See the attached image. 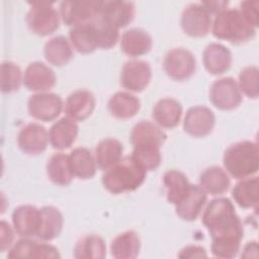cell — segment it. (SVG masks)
Segmentation results:
<instances>
[{
	"instance_id": "cell-31",
	"label": "cell",
	"mask_w": 259,
	"mask_h": 259,
	"mask_svg": "<svg viewBox=\"0 0 259 259\" xmlns=\"http://www.w3.org/2000/svg\"><path fill=\"white\" fill-rule=\"evenodd\" d=\"M70 41L63 35L55 36L48 40L44 48L46 60L56 66L62 67L68 64L73 58V50Z\"/></svg>"
},
{
	"instance_id": "cell-30",
	"label": "cell",
	"mask_w": 259,
	"mask_h": 259,
	"mask_svg": "<svg viewBox=\"0 0 259 259\" xmlns=\"http://www.w3.org/2000/svg\"><path fill=\"white\" fill-rule=\"evenodd\" d=\"M141 250V240L134 231H125L117 235L110 244L111 255L116 259L136 258Z\"/></svg>"
},
{
	"instance_id": "cell-5",
	"label": "cell",
	"mask_w": 259,
	"mask_h": 259,
	"mask_svg": "<svg viewBox=\"0 0 259 259\" xmlns=\"http://www.w3.org/2000/svg\"><path fill=\"white\" fill-rule=\"evenodd\" d=\"M30 9L26 15L29 29L40 36L55 32L60 25V14L53 3L48 1L29 2Z\"/></svg>"
},
{
	"instance_id": "cell-41",
	"label": "cell",
	"mask_w": 259,
	"mask_h": 259,
	"mask_svg": "<svg viewBox=\"0 0 259 259\" xmlns=\"http://www.w3.org/2000/svg\"><path fill=\"white\" fill-rule=\"evenodd\" d=\"M258 1H243L240 3L239 11L244 18L255 28L258 26Z\"/></svg>"
},
{
	"instance_id": "cell-13",
	"label": "cell",
	"mask_w": 259,
	"mask_h": 259,
	"mask_svg": "<svg viewBox=\"0 0 259 259\" xmlns=\"http://www.w3.org/2000/svg\"><path fill=\"white\" fill-rule=\"evenodd\" d=\"M136 9L133 2L110 0L101 1L98 17L119 29L133 21Z\"/></svg>"
},
{
	"instance_id": "cell-7",
	"label": "cell",
	"mask_w": 259,
	"mask_h": 259,
	"mask_svg": "<svg viewBox=\"0 0 259 259\" xmlns=\"http://www.w3.org/2000/svg\"><path fill=\"white\" fill-rule=\"evenodd\" d=\"M101 1H63L60 4V16L63 22L75 26L94 20L99 13Z\"/></svg>"
},
{
	"instance_id": "cell-6",
	"label": "cell",
	"mask_w": 259,
	"mask_h": 259,
	"mask_svg": "<svg viewBox=\"0 0 259 259\" xmlns=\"http://www.w3.org/2000/svg\"><path fill=\"white\" fill-rule=\"evenodd\" d=\"M163 67L164 71L171 79L184 81L194 74L196 62L191 52L183 48H176L166 54Z\"/></svg>"
},
{
	"instance_id": "cell-22",
	"label": "cell",
	"mask_w": 259,
	"mask_h": 259,
	"mask_svg": "<svg viewBox=\"0 0 259 259\" xmlns=\"http://www.w3.org/2000/svg\"><path fill=\"white\" fill-rule=\"evenodd\" d=\"M151 35L141 28H130L125 30L120 39L121 51L130 57H140L146 55L152 49Z\"/></svg>"
},
{
	"instance_id": "cell-8",
	"label": "cell",
	"mask_w": 259,
	"mask_h": 259,
	"mask_svg": "<svg viewBox=\"0 0 259 259\" xmlns=\"http://www.w3.org/2000/svg\"><path fill=\"white\" fill-rule=\"evenodd\" d=\"M209 100L219 109L232 110L242 102L238 83L231 77L215 80L209 89Z\"/></svg>"
},
{
	"instance_id": "cell-20",
	"label": "cell",
	"mask_w": 259,
	"mask_h": 259,
	"mask_svg": "<svg viewBox=\"0 0 259 259\" xmlns=\"http://www.w3.org/2000/svg\"><path fill=\"white\" fill-rule=\"evenodd\" d=\"M205 70L212 75H222L227 72L232 64V54L225 46L212 42L206 46L202 54Z\"/></svg>"
},
{
	"instance_id": "cell-2",
	"label": "cell",
	"mask_w": 259,
	"mask_h": 259,
	"mask_svg": "<svg viewBox=\"0 0 259 259\" xmlns=\"http://www.w3.org/2000/svg\"><path fill=\"white\" fill-rule=\"evenodd\" d=\"M146 174L147 171L136 163L132 157H126L105 170L102 176V184L105 189L113 194L134 191L144 183Z\"/></svg>"
},
{
	"instance_id": "cell-34",
	"label": "cell",
	"mask_w": 259,
	"mask_h": 259,
	"mask_svg": "<svg viewBox=\"0 0 259 259\" xmlns=\"http://www.w3.org/2000/svg\"><path fill=\"white\" fill-rule=\"evenodd\" d=\"M163 184L166 189L167 200L177 204L188 192L190 183L187 177L178 170H168L163 176Z\"/></svg>"
},
{
	"instance_id": "cell-40",
	"label": "cell",
	"mask_w": 259,
	"mask_h": 259,
	"mask_svg": "<svg viewBox=\"0 0 259 259\" xmlns=\"http://www.w3.org/2000/svg\"><path fill=\"white\" fill-rule=\"evenodd\" d=\"M239 89L250 98H257L259 95V70L256 66H249L243 69L239 75Z\"/></svg>"
},
{
	"instance_id": "cell-19",
	"label": "cell",
	"mask_w": 259,
	"mask_h": 259,
	"mask_svg": "<svg viewBox=\"0 0 259 259\" xmlns=\"http://www.w3.org/2000/svg\"><path fill=\"white\" fill-rule=\"evenodd\" d=\"M206 192L200 186L190 184L186 195L177 204H175L177 215L188 222L196 220L206 202Z\"/></svg>"
},
{
	"instance_id": "cell-42",
	"label": "cell",
	"mask_w": 259,
	"mask_h": 259,
	"mask_svg": "<svg viewBox=\"0 0 259 259\" xmlns=\"http://www.w3.org/2000/svg\"><path fill=\"white\" fill-rule=\"evenodd\" d=\"M13 238H14V233H13V230L11 229L10 225L5 221H1V223H0V250H1V252H4L11 247Z\"/></svg>"
},
{
	"instance_id": "cell-26",
	"label": "cell",
	"mask_w": 259,
	"mask_h": 259,
	"mask_svg": "<svg viewBox=\"0 0 259 259\" xmlns=\"http://www.w3.org/2000/svg\"><path fill=\"white\" fill-rule=\"evenodd\" d=\"M141 102L138 97L130 92L118 91L108 100V110L112 116L118 119H128L140 110Z\"/></svg>"
},
{
	"instance_id": "cell-37",
	"label": "cell",
	"mask_w": 259,
	"mask_h": 259,
	"mask_svg": "<svg viewBox=\"0 0 259 259\" xmlns=\"http://www.w3.org/2000/svg\"><path fill=\"white\" fill-rule=\"evenodd\" d=\"M160 148L161 147L157 145L136 146L134 147L131 157L146 171L156 170L162 160Z\"/></svg>"
},
{
	"instance_id": "cell-18",
	"label": "cell",
	"mask_w": 259,
	"mask_h": 259,
	"mask_svg": "<svg viewBox=\"0 0 259 259\" xmlns=\"http://www.w3.org/2000/svg\"><path fill=\"white\" fill-rule=\"evenodd\" d=\"M95 108V97L92 92L86 89H78L72 92L65 103L67 116L75 121H82L88 118Z\"/></svg>"
},
{
	"instance_id": "cell-35",
	"label": "cell",
	"mask_w": 259,
	"mask_h": 259,
	"mask_svg": "<svg viewBox=\"0 0 259 259\" xmlns=\"http://www.w3.org/2000/svg\"><path fill=\"white\" fill-rule=\"evenodd\" d=\"M233 198L243 208H250L257 205L259 200L258 177L243 178L233 188Z\"/></svg>"
},
{
	"instance_id": "cell-43",
	"label": "cell",
	"mask_w": 259,
	"mask_h": 259,
	"mask_svg": "<svg viewBox=\"0 0 259 259\" xmlns=\"http://www.w3.org/2000/svg\"><path fill=\"white\" fill-rule=\"evenodd\" d=\"M206 256L207 254L204 248L196 245H188L181 249L178 254L179 258H201Z\"/></svg>"
},
{
	"instance_id": "cell-38",
	"label": "cell",
	"mask_w": 259,
	"mask_h": 259,
	"mask_svg": "<svg viewBox=\"0 0 259 259\" xmlns=\"http://www.w3.org/2000/svg\"><path fill=\"white\" fill-rule=\"evenodd\" d=\"M23 78L19 67L13 62H3L1 65V90L4 93H12L20 88Z\"/></svg>"
},
{
	"instance_id": "cell-45",
	"label": "cell",
	"mask_w": 259,
	"mask_h": 259,
	"mask_svg": "<svg viewBox=\"0 0 259 259\" xmlns=\"http://www.w3.org/2000/svg\"><path fill=\"white\" fill-rule=\"evenodd\" d=\"M243 258H257L258 257V244L256 241L248 242L241 255Z\"/></svg>"
},
{
	"instance_id": "cell-11",
	"label": "cell",
	"mask_w": 259,
	"mask_h": 259,
	"mask_svg": "<svg viewBox=\"0 0 259 259\" xmlns=\"http://www.w3.org/2000/svg\"><path fill=\"white\" fill-rule=\"evenodd\" d=\"M152 78L151 66L146 61L134 60L125 62L121 68L119 81L121 86L132 92H142Z\"/></svg>"
},
{
	"instance_id": "cell-44",
	"label": "cell",
	"mask_w": 259,
	"mask_h": 259,
	"mask_svg": "<svg viewBox=\"0 0 259 259\" xmlns=\"http://www.w3.org/2000/svg\"><path fill=\"white\" fill-rule=\"evenodd\" d=\"M209 14L211 13H219L220 11L226 9V6L228 5V2L226 1H207V2H201L200 3Z\"/></svg>"
},
{
	"instance_id": "cell-39",
	"label": "cell",
	"mask_w": 259,
	"mask_h": 259,
	"mask_svg": "<svg viewBox=\"0 0 259 259\" xmlns=\"http://www.w3.org/2000/svg\"><path fill=\"white\" fill-rule=\"evenodd\" d=\"M95 32L97 36V45L99 49H110L118 40V28L104 21L100 17L93 20Z\"/></svg>"
},
{
	"instance_id": "cell-24",
	"label": "cell",
	"mask_w": 259,
	"mask_h": 259,
	"mask_svg": "<svg viewBox=\"0 0 259 259\" xmlns=\"http://www.w3.org/2000/svg\"><path fill=\"white\" fill-rule=\"evenodd\" d=\"M69 38L72 48L78 53L89 54L98 49L93 20L73 26L69 31Z\"/></svg>"
},
{
	"instance_id": "cell-32",
	"label": "cell",
	"mask_w": 259,
	"mask_h": 259,
	"mask_svg": "<svg viewBox=\"0 0 259 259\" xmlns=\"http://www.w3.org/2000/svg\"><path fill=\"white\" fill-rule=\"evenodd\" d=\"M69 161L73 175L80 179H90L96 173V160L86 148L74 149L69 155Z\"/></svg>"
},
{
	"instance_id": "cell-28",
	"label": "cell",
	"mask_w": 259,
	"mask_h": 259,
	"mask_svg": "<svg viewBox=\"0 0 259 259\" xmlns=\"http://www.w3.org/2000/svg\"><path fill=\"white\" fill-rule=\"evenodd\" d=\"M123 153L122 144L113 138H106L98 143L95 149L97 167L107 170L121 160Z\"/></svg>"
},
{
	"instance_id": "cell-25",
	"label": "cell",
	"mask_w": 259,
	"mask_h": 259,
	"mask_svg": "<svg viewBox=\"0 0 259 259\" xmlns=\"http://www.w3.org/2000/svg\"><path fill=\"white\" fill-rule=\"evenodd\" d=\"M64 219L61 211L52 205L40 208V222L36 237L42 241H52L62 232Z\"/></svg>"
},
{
	"instance_id": "cell-17",
	"label": "cell",
	"mask_w": 259,
	"mask_h": 259,
	"mask_svg": "<svg viewBox=\"0 0 259 259\" xmlns=\"http://www.w3.org/2000/svg\"><path fill=\"white\" fill-rule=\"evenodd\" d=\"M9 258H60L59 250L53 245L38 243L29 238L18 240L8 253Z\"/></svg>"
},
{
	"instance_id": "cell-16",
	"label": "cell",
	"mask_w": 259,
	"mask_h": 259,
	"mask_svg": "<svg viewBox=\"0 0 259 259\" xmlns=\"http://www.w3.org/2000/svg\"><path fill=\"white\" fill-rule=\"evenodd\" d=\"M40 222V208L25 204L16 207L12 212L14 231L23 238L36 237Z\"/></svg>"
},
{
	"instance_id": "cell-12",
	"label": "cell",
	"mask_w": 259,
	"mask_h": 259,
	"mask_svg": "<svg viewBox=\"0 0 259 259\" xmlns=\"http://www.w3.org/2000/svg\"><path fill=\"white\" fill-rule=\"evenodd\" d=\"M214 123L215 117L210 108L197 105L187 110L183 127L188 135L194 138H203L212 132Z\"/></svg>"
},
{
	"instance_id": "cell-21",
	"label": "cell",
	"mask_w": 259,
	"mask_h": 259,
	"mask_svg": "<svg viewBox=\"0 0 259 259\" xmlns=\"http://www.w3.org/2000/svg\"><path fill=\"white\" fill-rule=\"evenodd\" d=\"M78 124L70 117H62L50 128L49 140L54 149L65 150L70 148L78 136Z\"/></svg>"
},
{
	"instance_id": "cell-27",
	"label": "cell",
	"mask_w": 259,
	"mask_h": 259,
	"mask_svg": "<svg viewBox=\"0 0 259 259\" xmlns=\"http://www.w3.org/2000/svg\"><path fill=\"white\" fill-rule=\"evenodd\" d=\"M166 138V134L157 124L149 120L138 122L131 133V142L134 147L144 145H157L161 147Z\"/></svg>"
},
{
	"instance_id": "cell-36",
	"label": "cell",
	"mask_w": 259,
	"mask_h": 259,
	"mask_svg": "<svg viewBox=\"0 0 259 259\" xmlns=\"http://www.w3.org/2000/svg\"><path fill=\"white\" fill-rule=\"evenodd\" d=\"M106 256V246L103 239L97 235H87L81 238L74 248V257L77 259H102Z\"/></svg>"
},
{
	"instance_id": "cell-29",
	"label": "cell",
	"mask_w": 259,
	"mask_h": 259,
	"mask_svg": "<svg viewBox=\"0 0 259 259\" xmlns=\"http://www.w3.org/2000/svg\"><path fill=\"white\" fill-rule=\"evenodd\" d=\"M231 185V179L223 168L210 166L206 168L199 176V186L212 195L223 194Z\"/></svg>"
},
{
	"instance_id": "cell-4",
	"label": "cell",
	"mask_w": 259,
	"mask_h": 259,
	"mask_svg": "<svg viewBox=\"0 0 259 259\" xmlns=\"http://www.w3.org/2000/svg\"><path fill=\"white\" fill-rule=\"evenodd\" d=\"M256 28L253 27L238 9H224L217 13L212 23V34L219 39L233 44H242L253 38Z\"/></svg>"
},
{
	"instance_id": "cell-1",
	"label": "cell",
	"mask_w": 259,
	"mask_h": 259,
	"mask_svg": "<svg viewBox=\"0 0 259 259\" xmlns=\"http://www.w3.org/2000/svg\"><path fill=\"white\" fill-rule=\"evenodd\" d=\"M202 224L211 237L213 256L233 258L238 254L244 228L229 198L212 199L202 214Z\"/></svg>"
},
{
	"instance_id": "cell-15",
	"label": "cell",
	"mask_w": 259,
	"mask_h": 259,
	"mask_svg": "<svg viewBox=\"0 0 259 259\" xmlns=\"http://www.w3.org/2000/svg\"><path fill=\"white\" fill-rule=\"evenodd\" d=\"M55 72L41 62H32L25 69L23 84L30 90L37 93L47 92L56 84Z\"/></svg>"
},
{
	"instance_id": "cell-9",
	"label": "cell",
	"mask_w": 259,
	"mask_h": 259,
	"mask_svg": "<svg viewBox=\"0 0 259 259\" xmlns=\"http://www.w3.org/2000/svg\"><path fill=\"white\" fill-rule=\"evenodd\" d=\"M63 109V100L60 95L50 92L33 94L27 102L30 116L40 121H52L57 118Z\"/></svg>"
},
{
	"instance_id": "cell-33",
	"label": "cell",
	"mask_w": 259,
	"mask_h": 259,
	"mask_svg": "<svg viewBox=\"0 0 259 259\" xmlns=\"http://www.w3.org/2000/svg\"><path fill=\"white\" fill-rule=\"evenodd\" d=\"M47 174L53 183L60 186L69 185L74 177L69 161V155L63 153L54 154L48 161Z\"/></svg>"
},
{
	"instance_id": "cell-14",
	"label": "cell",
	"mask_w": 259,
	"mask_h": 259,
	"mask_svg": "<svg viewBox=\"0 0 259 259\" xmlns=\"http://www.w3.org/2000/svg\"><path fill=\"white\" fill-rule=\"evenodd\" d=\"M49 143V133L39 123L31 122L25 124L18 133L17 145L19 149L28 155L42 153Z\"/></svg>"
},
{
	"instance_id": "cell-23",
	"label": "cell",
	"mask_w": 259,
	"mask_h": 259,
	"mask_svg": "<svg viewBox=\"0 0 259 259\" xmlns=\"http://www.w3.org/2000/svg\"><path fill=\"white\" fill-rule=\"evenodd\" d=\"M152 116L161 127L173 128L180 122L182 105L174 98L160 99L153 107Z\"/></svg>"
},
{
	"instance_id": "cell-3",
	"label": "cell",
	"mask_w": 259,
	"mask_h": 259,
	"mask_svg": "<svg viewBox=\"0 0 259 259\" xmlns=\"http://www.w3.org/2000/svg\"><path fill=\"white\" fill-rule=\"evenodd\" d=\"M224 166L227 172L237 179L255 174L259 167L257 143L242 141L230 146L224 154Z\"/></svg>"
},
{
	"instance_id": "cell-10",
	"label": "cell",
	"mask_w": 259,
	"mask_h": 259,
	"mask_svg": "<svg viewBox=\"0 0 259 259\" xmlns=\"http://www.w3.org/2000/svg\"><path fill=\"white\" fill-rule=\"evenodd\" d=\"M180 23L185 34L192 37H202L209 32L211 17L200 3H192L183 10Z\"/></svg>"
}]
</instances>
